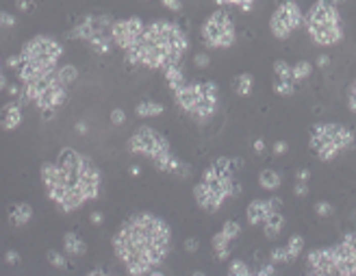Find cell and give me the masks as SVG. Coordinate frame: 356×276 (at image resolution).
I'll list each match as a JSON object with an SVG mask.
<instances>
[{
    "mask_svg": "<svg viewBox=\"0 0 356 276\" xmlns=\"http://www.w3.org/2000/svg\"><path fill=\"white\" fill-rule=\"evenodd\" d=\"M113 250L128 274H159L172 250V228L155 213H133L113 235Z\"/></svg>",
    "mask_w": 356,
    "mask_h": 276,
    "instance_id": "cell-1",
    "label": "cell"
},
{
    "mask_svg": "<svg viewBox=\"0 0 356 276\" xmlns=\"http://www.w3.org/2000/svg\"><path fill=\"white\" fill-rule=\"evenodd\" d=\"M189 50L185 31L172 20H155L143 26L135 46L126 50V59L133 65L148 70H163L172 63H180Z\"/></svg>",
    "mask_w": 356,
    "mask_h": 276,
    "instance_id": "cell-2",
    "label": "cell"
},
{
    "mask_svg": "<svg viewBox=\"0 0 356 276\" xmlns=\"http://www.w3.org/2000/svg\"><path fill=\"white\" fill-rule=\"evenodd\" d=\"M65 183V198L61 200L59 209L63 213H72L81 209L85 202L96 200L103 187V174L98 165L87 155L74 148H63L57 159Z\"/></svg>",
    "mask_w": 356,
    "mask_h": 276,
    "instance_id": "cell-3",
    "label": "cell"
},
{
    "mask_svg": "<svg viewBox=\"0 0 356 276\" xmlns=\"http://www.w3.org/2000/svg\"><path fill=\"white\" fill-rule=\"evenodd\" d=\"M239 161L228 157H217L209 168L202 172V178L193 187V198L200 209L207 213H217L228 198H237L241 194V185L237 183L235 170Z\"/></svg>",
    "mask_w": 356,
    "mask_h": 276,
    "instance_id": "cell-4",
    "label": "cell"
},
{
    "mask_svg": "<svg viewBox=\"0 0 356 276\" xmlns=\"http://www.w3.org/2000/svg\"><path fill=\"white\" fill-rule=\"evenodd\" d=\"M128 152L130 155L146 157L148 161L155 165L157 172L178 174L180 178H187V174H189V168L172 152L168 140L150 126H139L133 135H130Z\"/></svg>",
    "mask_w": 356,
    "mask_h": 276,
    "instance_id": "cell-5",
    "label": "cell"
},
{
    "mask_svg": "<svg viewBox=\"0 0 356 276\" xmlns=\"http://www.w3.org/2000/svg\"><path fill=\"white\" fill-rule=\"evenodd\" d=\"M63 55V46L57 39L48 37V35H37V37L28 39L22 46V65L16 72L22 83H31L35 78H41L57 70Z\"/></svg>",
    "mask_w": 356,
    "mask_h": 276,
    "instance_id": "cell-6",
    "label": "cell"
},
{
    "mask_svg": "<svg viewBox=\"0 0 356 276\" xmlns=\"http://www.w3.org/2000/svg\"><path fill=\"white\" fill-rule=\"evenodd\" d=\"M174 103L180 111H185L189 118H193L198 124L207 122L217 113L220 107V87L213 81H198V83H180L172 89Z\"/></svg>",
    "mask_w": 356,
    "mask_h": 276,
    "instance_id": "cell-7",
    "label": "cell"
},
{
    "mask_svg": "<svg viewBox=\"0 0 356 276\" xmlns=\"http://www.w3.org/2000/svg\"><path fill=\"white\" fill-rule=\"evenodd\" d=\"M302 26L307 28L309 37L317 46H337L343 41V20L337 9L335 3L330 0H317L311 5V9L304 13V22Z\"/></svg>",
    "mask_w": 356,
    "mask_h": 276,
    "instance_id": "cell-8",
    "label": "cell"
},
{
    "mask_svg": "<svg viewBox=\"0 0 356 276\" xmlns=\"http://www.w3.org/2000/svg\"><path fill=\"white\" fill-rule=\"evenodd\" d=\"M309 146L313 150V155H317V159L335 161L341 152L354 146V133L345 124L322 122V124H315L311 128Z\"/></svg>",
    "mask_w": 356,
    "mask_h": 276,
    "instance_id": "cell-9",
    "label": "cell"
},
{
    "mask_svg": "<svg viewBox=\"0 0 356 276\" xmlns=\"http://www.w3.org/2000/svg\"><path fill=\"white\" fill-rule=\"evenodd\" d=\"M200 37L209 50H226L235 46L237 41V26L232 18L224 9L213 11L211 16L202 22Z\"/></svg>",
    "mask_w": 356,
    "mask_h": 276,
    "instance_id": "cell-10",
    "label": "cell"
},
{
    "mask_svg": "<svg viewBox=\"0 0 356 276\" xmlns=\"http://www.w3.org/2000/svg\"><path fill=\"white\" fill-rule=\"evenodd\" d=\"M111 26L113 22L107 16H87L70 35L89 41L98 55H107L111 50Z\"/></svg>",
    "mask_w": 356,
    "mask_h": 276,
    "instance_id": "cell-11",
    "label": "cell"
},
{
    "mask_svg": "<svg viewBox=\"0 0 356 276\" xmlns=\"http://www.w3.org/2000/svg\"><path fill=\"white\" fill-rule=\"evenodd\" d=\"M304 13L295 0H282L270 18V31L276 39H289L302 26Z\"/></svg>",
    "mask_w": 356,
    "mask_h": 276,
    "instance_id": "cell-12",
    "label": "cell"
},
{
    "mask_svg": "<svg viewBox=\"0 0 356 276\" xmlns=\"http://www.w3.org/2000/svg\"><path fill=\"white\" fill-rule=\"evenodd\" d=\"M335 270L343 276H356V233H345L339 244H332Z\"/></svg>",
    "mask_w": 356,
    "mask_h": 276,
    "instance_id": "cell-13",
    "label": "cell"
},
{
    "mask_svg": "<svg viewBox=\"0 0 356 276\" xmlns=\"http://www.w3.org/2000/svg\"><path fill=\"white\" fill-rule=\"evenodd\" d=\"M143 26H146V24H143V20L137 18V16L113 22V26H111V41L126 53V50L133 48L135 41L139 39Z\"/></svg>",
    "mask_w": 356,
    "mask_h": 276,
    "instance_id": "cell-14",
    "label": "cell"
},
{
    "mask_svg": "<svg viewBox=\"0 0 356 276\" xmlns=\"http://www.w3.org/2000/svg\"><path fill=\"white\" fill-rule=\"evenodd\" d=\"M282 200L278 196H270V198H257L252 200L248 209H245V217H248L250 226H261L267 217H270L274 211H280Z\"/></svg>",
    "mask_w": 356,
    "mask_h": 276,
    "instance_id": "cell-15",
    "label": "cell"
},
{
    "mask_svg": "<svg viewBox=\"0 0 356 276\" xmlns=\"http://www.w3.org/2000/svg\"><path fill=\"white\" fill-rule=\"evenodd\" d=\"M307 272L319 274V276H332L337 274L335 270V255H332V246L326 248H315L307 255Z\"/></svg>",
    "mask_w": 356,
    "mask_h": 276,
    "instance_id": "cell-16",
    "label": "cell"
},
{
    "mask_svg": "<svg viewBox=\"0 0 356 276\" xmlns=\"http://www.w3.org/2000/svg\"><path fill=\"white\" fill-rule=\"evenodd\" d=\"M22 124V103L11 100L0 109V128L3 130H16Z\"/></svg>",
    "mask_w": 356,
    "mask_h": 276,
    "instance_id": "cell-17",
    "label": "cell"
},
{
    "mask_svg": "<svg viewBox=\"0 0 356 276\" xmlns=\"http://www.w3.org/2000/svg\"><path fill=\"white\" fill-rule=\"evenodd\" d=\"M33 220V207L28 202H13L9 205V222L16 228H24Z\"/></svg>",
    "mask_w": 356,
    "mask_h": 276,
    "instance_id": "cell-18",
    "label": "cell"
},
{
    "mask_svg": "<svg viewBox=\"0 0 356 276\" xmlns=\"http://www.w3.org/2000/svg\"><path fill=\"white\" fill-rule=\"evenodd\" d=\"M232 242H235V239H230L222 228L217 231L213 237H211V248H213L215 257L220 259V261H226V259L230 257V252H232Z\"/></svg>",
    "mask_w": 356,
    "mask_h": 276,
    "instance_id": "cell-19",
    "label": "cell"
},
{
    "mask_svg": "<svg viewBox=\"0 0 356 276\" xmlns=\"http://www.w3.org/2000/svg\"><path fill=\"white\" fill-rule=\"evenodd\" d=\"M63 252L68 257H83L87 252V244L74 233V231H70V233L63 235Z\"/></svg>",
    "mask_w": 356,
    "mask_h": 276,
    "instance_id": "cell-20",
    "label": "cell"
},
{
    "mask_svg": "<svg viewBox=\"0 0 356 276\" xmlns=\"http://www.w3.org/2000/svg\"><path fill=\"white\" fill-rule=\"evenodd\" d=\"M261 226H263V233H265V237L267 239H274L278 237L280 233H282V228H285V215H282L280 211H274L270 217H267V220L261 224Z\"/></svg>",
    "mask_w": 356,
    "mask_h": 276,
    "instance_id": "cell-21",
    "label": "cell"
},
{
    "mask_svg": "<svg viewBox=\"0 0 356 276\" xmlns=\"http://www.w3.org/2000/svg\"><path fill=\"white\" fill-rule=\"evenodd\" d=\"M259 185H261V190H265V192H278L282 185V174L278 170L267 168L259 174Z\"/></svg>",
    "mask_w": 356,
    "mask_h": 276,
    "instance_id": "cell-22",
    "label": "cell"
},
{
    "mask_svg": "<svg viewBox=\"0 0 356 276\" xmlns=\"http://www.w3.org/2000/svg\"><path fill=\"white\" fill-rule=\"evenodd\" d=\"M252 89H254V74H250V72H241V74L232 78V91L237 96H250Z\"/></svg>",
    "mask_w": 356,
    "mask_h": 276,
    "instance_id": "cell-23",
    "label": "cell"
},
{
    "mask_svg": "<svg viewBox=\"0 0 356 276\" xmlns=\"http://www.w3.org/2000/svg\"><path fill=\"white\" fill-rule=\"evenodd\" d=\"M135 111L139 118H159L165 111V107L161 103H157V100H141Z\"/></svg>",
    "mask_w": 356,
    "mask_h": 276,
    "instance_id": "cell-24",
    "label": "cell"
},
{
    "mask_svg": "<svg viewBox=\"0 0 356 276\" xmlns=\"http://www.w3.org/2000/svg\"><path fill=\"white\" fill-rule=\"evenodd\" d=\"M161 72H163L165 81H168V85H170V89H174V87L180 85V83H185V74H183L180 63H172V65H168V68H163Z\"/></svg>",
    "mask_w": 356,
    "mask_h": 276,
    "instance_id": "cell-25",
    "label": "cell"
},
{
    "mask_svg": "<svg viewBox=\"0 0 356 276\" xmlns=\"http://www.w3.org/2000/svg\"><path fill=\"white\" fill-rule=\"evenodd\" d=\"M313 70H315L313 63L307 61V59H302V61H297L295 65H291V76H293L295 83H302V81H307V78L313 74Z\"/></svg>",
    "mask_w": 356,
    "mask_h": 276,
    "instance_id": "cell-26",
    "label": "cell"
},
{
    "mask_svg": "<svg viewBox=\"0 0 356 276\" xmlns=\"http://www.w3.org/2000/svg\"><path fill=\"white\" fill-rule=\"evenodd\" d=\"M285 248H287L289 263H293V261L300 259V252L304 250V237L302 235H291V237H289V242L285 244Z\"/></svg>",
    "mask_w": 356,
    "mask_h": 276,
    "instance_id": "cell-27",
    "label": "cell"
},
{
    "mask_svg": "<svg viewBox=\"0 0 356 276\" xmlns=\"http://www.w3.org/2000/svg\"><path fill=\"white\" fill-rule=\"evenodd\" d=\"M274 78H280V81H293L291 63H287L285 59H276L274 61Z\"/></svg>",
    "mask_w": 356,
    "mask_h": 276,
    "instance_id": "cell-28",
    "label": "cell"
},
{
    "mask_svg": "<svg viewBox=\"0 0 356 276\" xmlns=\"http://www.w3.org/2000/svg\"><path fill=\"white\" fill-rule=\"evenodd\" d=\"M57 76L63 85H72L78 78V70L74 65H61V68H57Z\"/></svg>",
    "mask_w": 356,
    "mask_h": 276,
    "instance_id": "cell-29",
    "label": "cell"
},
{
    "mask_svg": "<svg viewBox=\"0 0 356 276\" xmlns=\"http://www.w3.org/2000/svg\"><path fill=\"white\" fill-rule=\"evenodd\" d=\"M295 87H297L295 81H280V78H274V91L278 94V96H285V98L293 96Z\"/></svg>",
    "mask_w": 356,
    "mask_h": 276,
    "instance_id": "cell-30",
    "label": "cell"
},
{
    "mask_svg": "<svg viewBox=\"0 0 356 276\" xmlns=\"http://www.w3.org/2000/svg\"><path fill=\"white\" fill-rule=\"evenodd\" d=\"M46 259H48V263L53 265V267H59V270H68V259H65V252H59V250H55V248H50L46 252Z\"/></svg>",
    "mask_w": 356,
    "mask_h": 276,
    "instance_id": "cell-31",
    "label": "cell"
},
{
    "mask_svg": "<svg viewBox=\"0 0 356 276\" xmlns=\"http://www.w3.org/2000/svg\"><path fill=\"white\" fill-rule=\"evenodd\" d=\"M228 274H230V276H250V274H254V270H252L248 263H245V261L235 259V261H230Z\"/></svg>",
    "mask_w": 356,
    "mask_h": 276,
    "instance_id": "cell-32",
    "label": "cell"
},
{
    "mask_svg": "<svg viewBox=\"0 0 356 276\" xmlns=\"http://www.w3.org/2000/svg\"><path fill=\"white\" fill-rule=\"evenodd\" d=\"M220 7H237L241 11H252L257 0H215Z\"/></svg>",
    "mask_w": 356,
    "mask_h": 276,
    "instance_id": "cell-33",
    "label": "cell"
},
{
    "mask_svg": "<svg viewBox=\"0 0 356 276\" xmlns=\"http://www.w3.org/2000/svg\"><path fill=\"white\" fill-rule=\"evenodd\" d=\"M270 263L274 265H280V263H289V257H287V248L285 246H276L270 252Z\"/></svg>",
    "mask_w": 356,
    "mask_h": 276,
    "instance_id": "cell-34",
    "label": "cell"
},
{
    "mask_svg": "<svg viewBox=\"0 0 356 276\" xmlns=\"http://www.w3.org/2000/svg\"><path fill=\"white\" fill-rule=\"evenodd\" d=\"M222 231L230 239H237L239 235H241V224H239L237 220H226V222H224V226H222Z\"/></svg>",
    "mask_w": 356,
    "mask_h": 276,
    "instance_id": "cell-35",
    "label": "cell"
},
{
    "mask_svg": "<svg viewBox=\"0 0 356 276\" xmlns=\"http://www.w3.org/2000/svg\"><path fill=\"white\" fill-rule=\"evenodd\" d=\"M315 213L319 217H330L335 213V207H332L328 200H319V202H315Z\"/></svg>",
    "mask_w": 356,
    "mask_h": 276,
    "instance_id": "cell-36",
    "label": "cell"
},
{
    "mask_svg": "<svg viewBox=\"0 0 356 276\" xmlns=\"http://www.w3.org/2000/svg\"><path fill=\"white\" fill-rule=\"evenodd\" d=\"M109 118H111V124H115V126L126 124V111H124V109H120V107H115Z\"/></svg>",
    "mask_w": 356,
    "mask_h": 276,
    "instance_id": "cell-37",
    "label": "cell"
},
{
    "mask_svg": "<svg viewBox=\"0 0 356 276\" xmlns=\"http://www.w3.org/2000/svg\"><path fill=\"white\" fill-rule=\"evenodd\" d=\"M209 63H211V55H207V53H198L193 57V65H195V68H200V70L209 68Z\"/></svg>",
    "mask_w": 356,
    "mask_h": 276,
    "instance_id": "cell-38",
    "label": "cell"
},
{
    "mask_svg": "<svg viewBox=\"0 0 356 276\" xmlns=\"http://www.w3.org/2000/svg\"><path fill=\"white\" fill-rule=\"evenodd\" d=\"M347 109H350L352 113H356V78L350 85V89H347Z\"/></svg>",
    "mask_w": 356,
    "mask_h": 276,
    "instance_id": "cell-39",
    "label": "cell"
},
{
    "mask_svg": "<svg viewBox=\"0 0 356 276\" xmlns=\"http://www.w3.org/2000/svg\"><path fill=\"white\" fill-rule=\"evenodd\" d=\"M293 194L297 196V198H304V196H309V180H295Z\"/></svg>",
    "mask_w": 356,
    "mask_h": 276,
    "instance_id": "cell-40",
    "label": "cell"
},
{
    "mask_svg": "<svg viewBox=\"0 0 356 276\" xmlns=\"http://www.w3.org/2000/svg\"><path fill=\"white\" fill-rule=\"evenodd\" d=\"M16 16L13 13H7V11H0V26H7V28H11V26H16Z\"/></svg>",
    "mask_w": 356,
    "mask_h": 276,
    "instance_id": "cell-41",
    "label": "cell"
},
{
    "mask_svg": "<svg viewBox=\"0 0 356 276\" xmlns=\"http://www.w3.org/2000/svg\"><path fill=\"white\" fill-rule=\"evenodd\" d=\"M20 261H22V257H20L18 250H7V252H5V263H7V265L13 267V265H18Z\"/></svg>",
    "mask_w": 356,
    "mask_h": 276,
    "instance_id": "cell-42",
    "label": "cell"
},
{
    "mask_svg": "<svg viewBox=\"0 0 356 276\" xmlns=\"http://www.w3.org/2000/svg\"><path fill=\"white\" fill-rule=\"evenodd\" d=\"M183 248H185V252H189V255H191V252H198L200 242H198L195 237H187L185 242H183Z\"/></svg>",
    "mask_w": 356,
    "mask_h": 276,
    "instance_id": "cell-43",
    "label": "cell"
},
{
    "mask_svg": "<svg viewBox=\"0 0 356 276\" xmlns=\"http://www.w3.org/2000/svg\"><path fill=\"white\" fill-rule=\"evenodd\" d=\"M272 152H274V155L276 157H280V155H287V152H289V144L287 142H274V146H272Z\"/></svg>",
    "mask_w": 356,
    "mask_h": 276,
    "instance_id": "cell-44",
    "label": "cell"
},
{
    "mask_svg": "<svg viewBox=\"0 0 356 276\" xmlns=\"http://www.w3.org/2000/svg\"><path fill=\"white\" fill-rule=\"evenodd\" d=\"M254 274H259V276H274L276 274V265L274 263H265V265H261L259 270H254Z\"/></svg>",
    "mask_w": 356,
    "mask_h": 276,
    "instance_id": "cell-45",
    "label": "cell"
},
{
    "mask_svg": "<svg viewBox=\"0 0 356 276\" xmlns=\"http://www.w3.org/2000/svg\"><path fill=\"white\" fill-rule=\"evenodd\" d=\"M161 5L165 7V9L174 11V13H178L180 9H183V3H180V0H161Z\"/></svg>",
    "mask_w": 356,
    "mask_h": 276,
    "instance_id": "cell-46",
    "label": "cell"
},
{
    "mask_svg": "<svg viewBox=\"0 0 356 276\" xmlns=\"http://www.w3.org/2000/svg\"><path fill=\"white\" fill-rule=\"evenodd\" d=\"M16 7L20 11H33L35 9V0H16Z\"/></svg>",
    "mask_w": 356,
    "mask_h": 276,
    "instance_id": "cell-47",
    "label": "cell"
},
{
    "mask_svg": "<svg viewBox=\"0 0 356 276\" xmlns=\"http://www.w3.org/2000/svg\"><path fill=\"white\" fill-rule=\"evenodd\" d=\"M89 222L93 224V226H103V222H105V215L100 213V211H91V215H89Z\"/></svg>",
    "mask_w": 356,
    "mask_h": 276,
    "instance_id": "cell-48",
    "label": "cell"
},
{
    "mask_svg": "<svg viewBox=\"0 0 356 276\" xmlns=\"http://www.w3.org/2000/svg\"><path fill=\"white\" fill-rule=\"evenodd\" d=\"M315 65H317L319 70H326V68L330 65V57H328V55H319L317 61H315Z\"/></svg>",
    "mask_w": 356,
    "mask_h": 276,
    "instance_id": "cell-49",
    "label": "cell"
},
{
    "mask_svg": "<svg viewBox=\"0 0 356 276\" xmlns=\"http://www.w3.org/2000/svg\"><path fill=\"white\" fill-rule=\"evenodd\" d=\"M7 65H9L11 70H20V65H22V57L20 55H13V57H9V61H7Z\"/></svg>",
    "mask_w": 356,
    "mask_h": 276,
    "instance_id": "cell-50",
    "label": "cell"
},
{
    "mask_svg": "<svg viewBox=\"0 0 356 276\" xmlns=\"http://www.w3.org/2000/svg\"><path fill=\"white\" fill-rule=\"evenodd\" d=\"M252 148H254V152H257V155H263V152L267 150V144H265V140H254Z\"/></svg>",
    "mask_w": 356,
    "mask_h": 276,
    "instance_id": "cell-51",
    "label": "cell"
},
{
    "mask_svg": "<svg viewBox=\"0 0 356 276\" xmlns=\"http://www.w3.org/2000/svg\"><path fill=\"white\" fill-rule=\"evenodd\" d=\"M7 94H9V96H13V98H18L20 94H22V87H20V85H7Z\"/></svg>",
    "mask_w": 356,
    "mask_h": 276,
    "instance_id": "cell-52",
    "label": "cell"
},
{
    "mask_svg": "<svg viewBox=\"0 0 356 276\" xmlns=\"http://www.w3.org/2000/svg\"><path fill=\"white\" fill-rule=\"evenodd\" d=\"M309 178H311V170H309V168L297 170V174H295V180H309Z\"/></svg>",
    "mask_w": 356,
    "mask_h": 276,
    "instance_id": "cell-53",
    "label": "cell"
},
{
    "mask_svg": "<svg viewBox=\"0 0 356 276\" xmlns=\"http://www.w3.org/2000/svg\"><path fill=\"white\" fill-rule=\"evenodd\" d=\"M128 174H130V176H139V174H141V168H139V165H130V168H128Z\"/></svg>",
    "mask_w": 356,
    "mask_h": 276,
    "instance_id": "cell-54",
    "label": "cell"
},
{
    "mask_svg": "<svg viewBox=\"0 0 356 276\" xmlns=\"http://www.w3.org/2000/svg\"><path fill=\"white\" fill-rule=\"evenodd\" d=\"M7 85H9V83H7V76L3 74V63H0V91H3Z\"/></svg>",
    "mask_w": 356,
    "mask_h": 276,
    "instance_id": "cell-55",
    "label": "cell"
},
{
    "mask_svg": "<svg viewBox=\"0 0 356 276\" xmlns=\"http://www.w3.org/2000/svg\"><path fill=\"white\" fill-rule=\"evenodd\" d=\"M76 130H78V133H87V124H85V122H78V124H76Z\"/></svg>",
    "mask_w": 356,
    "mask_h": 276,
    "instance_id": "cell-56",
    "label": "cell"
},
{
    "mask_svg": "<svg viewBox=\"0 0 356 276\" xmlns=\"http://www.w3.org/2000/svg\"><path fill=\"white\" fill-rule=\"evenodd\" d=\"M100 274H109L107 270H100V267H96V270H89V276H100Z\"/></svg>",
    "mask_w": 356,
    "mask_h": 276,
    "instance_id": "cell-57",
    "label": "cell"
}]
</instances>
